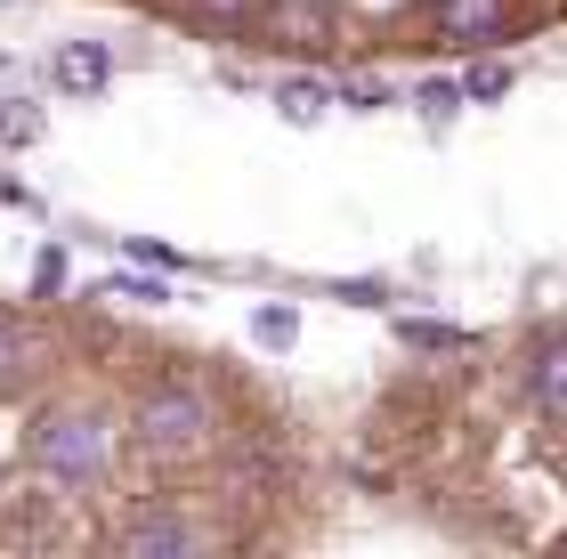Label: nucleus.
<instances>
[{
	"label": "nucleus",
	"mask_w": 567,
	"mask_h": 559,
	"mask_svg": "<svg viewBox=\"0 0 567 559\" xmlns=\"http://www.w3.org/2000/svg\"><path fill=\"white\" fill-rule=\"evenodd\" d=\"M381 73H341V106H381Z\"/></svg>",
	"instance_id": "nucleus-16"
},
{
	"label": "nucleus",
	"mask_w": 567,
	"mask_h": 559,
	"mask_svg": "<svg viewBox=\"0 0 567 559\" xmlns=\"http://www.w3.org/2000/svg\"><path fill=\"white\" fill-rule=\"evenodd\" d=\"M276 106H284V122H300V131H308V122H324L332 90H324V82H308V73H284V82H276Z\"/></svg>",
	"instance_id": "nucleus-10"
},
{
	"label": "nucleus",
	"mask_w": 567,
	"mask_h": 559,
	"mask_svg": "<svg viewBox=\"0 0 567 559\" xmlns=\"http://www.w3.org/2000/svg\"><path fill=\"white\" fill-rule=\"evenodd\" d=\"M106 82H114V58H106L97 41H65V49H58V90H73V97H97Z\"/></svg>",
	"instance_id": "nucleus-7"
},
{
	"label": "nucleus",
	"mask_w": 567,
	"mask_h": 559,
	"mask_svg": "<svg viewBox=\"0 0 567 559\" xmlns=\"http://www.w3.org/2000/svg\"><path fill=\"white\" fill-rule=\"evenodd\" d=\"M178 9H187V17L203 24V33H219V24H236V17L251 9V0H178Z\"/></svg>",
	"instance_id": "nucleus-14"
},
{
	"label": "nucleus",
	"mask_w": 567,
	"mask_h": 559,
	"mask_svg": "<svg viewBox=\"0 0 567 559\" xmlns=\"http://www.w3.org/2000/svg\"><path fill=\"white\" fill-rule=\"evenodd\" d=\"M41 358H49V349H41V333H33V324L0 317V390H24V381L41 373Z\"/></svg>",
	"instance_id": "nucleus-8"
},
{
	"label": "nucleus",
	"mask_w": 567,
	"mask_h": 559,
	"mask_svg": "<svg viewBox=\"0 0 567 559\" xmlns=\"http://www.w3.org/2000/svg\"><path fill=\"white\" fill-rule=\"evenodd\" d=\"M122 551H195L203 544V527H187V519H171V511H138V519H122V536H114Z\"/></svg>",
	"instance_id": "nucleus-6"
},
{
	"label": "nucleus",
	"mask_w": 567,
	"mask_h": 559,
	"mask_svg": "<svg viewBox=\"0 0 567 559\" xmlns=\"http://www.w3.org/2000/svg\"><path fill=\"white\" fill-rule=\"evenodd\" d=\"M430 24L446 49H495V41H519V0H430Z\"/></svg>",
	"instance_id": "nucleus-4"
},
{
	"label": "nucleus",
	"mask_w": 567,
	"mask_h": 559,
	"mask_svg": "<svg viewBox=\"0 0 567 559\" xmlns=\"http://www.w3.org/2000/svg\"><path fill=\"white\" fill-rule=\"evenodd\" d=\"M527 390H535V414L567 429V324L535 341V373H527Z\"/></svg>",
	"instance_id": "nucleus-5"
},
{
	"label": "nucleus",
	"mask_w": 567,
	"mask_h": 559,
	"mask_svg": "<svg viewBox=\"0 0 567 559\" xmlns=\"http://www.w3.org/2000/svg\"><path fill=\"white\" fill-rule=\"evenodd\" d=\"M251 33L268 49H292V58H332V49H349V17L341 0H268Z\"/></svg>",
	"instance_id": "nucleus-3"
},
{
	"label": "nucleus",
	"mask_w": 567,
	"mask_h": 559,
	"mask_svg": "<svg viewBox=\"0 0 567 559\" xmlns=\"http://www.w3.org/2000/svg\"><path fill=\"white\" fill-rule=\"evenodd\" d=\"M114 470V429L106 414H90V405H65V414H49L33 429V478H49L58 495H82L97 478Z\"/></svg>",
	"instance_id": "nucleus-1"
},
{
	"label": "nucleus",
	"mask_w": 567,
	"mask_h": 559,
	"mask_svg": "<svg viewBox=\"0 0 567 559\" xmlns=\"http://www.w3.org/2000/svg\"><path fill=\"white\" fill-rule=\"evenodd\" d=\"M131 438H138L146 454H195V446L219 438V405H212L203 381L171 373V381H154V390L131 405Z\"/></svg>",
	"instance_id": "nucleus-2"
},
{
	"label": "nucleus",
	"mask_w": 567,
	"mask_h": 559,
	"mask_svg": "<svg viewBox=\"0 0 567 559\" xmlns=\"http://www.w3.org/2000/svg\"><path fill=\"white\" fill-rule=\"evenodd\" d=\"M41 138V106L33 97H9V106H0V146H33Z\"/></svg>",
	"instance_id": "nucleus-11"
},
{
	"label": "nucleus",
	"mask_w": 567,
	"mask_h": 559,
	"mask_svg": "<svg viewBox=\"0 0 567 559\" xmlns=\"http://www.w3.org/2000/svg\"><path fill=\"white\" fill-rule=\"evenodd\" d=\"M398 341H405V349H422V358H471V349H478L471 333H454V324H430V317H405V324H398Z\"/></svg>",
	"instance_id": "nucleus-9"
},
{
	"label": "nucleus",
	"mask_w": 567,
	"mask_h": 559,
	"mask_svg": "<svg viewBox=\"0 0 567 559\" xmlns=\"http://www.w3.org/2000/svg\"><path fill=\"white\" fill-rule=\"evenodd\" d=\"M292 333H300L292 309H260V317H251V341H260V349H292Z\"/></svg>",
	"instance_id": "nucleus-13"
},
{
	"label": "nucleus",
	"mask_w": 567,
	"mask_h": 559,
	"mask_svg": "<svg viewBox=\"0 0 567 559\" xmlns=\"http://www.w3.org/2000/svg\"><path fill=\"white\" fill-rule=\"evenodd\" d=\"M414 106H422L430 122H446V114L462 106V90H454V82H422V90H414Z\"/></svg>",
	"instance_id": "nucleus-15"
},
{
	"label": "nucleus",
	"mask_w": 567,
	"mask_h": 559,
	"mask_svg": "<svg viewBox=\"0 0 567 559\" xmlns=\"http://www.w3.org/2000/svg\"><path fill=\"white\" fill-rule=\"evenodd\" d=\"M503 90H511V65H503V58H486V65L462 73V97H471V106H495Z\"/></svg>",
	"instance_id": "nucleus-12"
}]
</instances>
